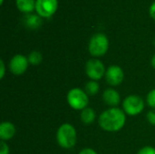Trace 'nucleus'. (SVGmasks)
I'll list each match as a JSON object with an SVG mask.
<instances>
[{"label":"nucleus","instance_id":"obj_25","mask_svg":"<svg viewBox=\"0 0 155 154\" xmlns=\"http://www.w3.org/2000/svg\"><path fill=\"white\" fill-rule=\"evenodd\" d=\"M154 44H155V41H154Z\"/></svg>","mask_w":155,"mask_h":154},{"label":"nucleus","instance_id":"obj_8","mask_svg":"<svg viewBox=\"0 0 155 154\" xmlns=\"http://www.w3.org/2000/svg\"><path fill=\"white\" fill-rule=\"evenodd\" d=\"M124 78V74L123 69L118 65H111L105 72L106 82L113 86L119 85L122 84Z\"/></svg>","mask_w":155,"mask_h":154},{"label":"nucleus","instance_id":"obj_14","mask_svg":"<svg viewBox=\"0 0 155 154\" xmlns=\"http://www.w3.org/2000/svg\"><path fill=\"white\" fill-rule=\"evenodd\" d=\"M95 119V113L94 111L90 108V107H86L84 108V110H82V113H81V120L82 122L86 124V125H89L91 123H94Z\"/></svg>","mask_w":155,"mask_h":154},{"label":"nucleus","instance_id":"obj_10","mask_svg":"<svg viewBox=\"0 0 155 154\" xmlns=\"http://www.w3.org/2000/svg\"><path fill=\"white\" fill-rule=\"evenodd\" d=\"M15 133V125L10 122H4L0 125V139L3 142L9 141Z\"/></svg>","mask_w":155,"mask_h":154},{"label":"nucleus","instance_id":"obj_19","mask_svg":"<svg viewBox=\"0 0 155 154\" xmlns=\"http://www.w3.org/2000/svg\"><path fill=\"white\" fill-rule=\"evenodd\" d=\"M1 147H0V154H9V148L7 146V144L1 141V143H0Z\"/></svg>","mask_w":155,"mask_h":154},{"label":"nucleus","instance_id":"obj_17","mask_svg":"<svg viewBox=\"0 0 155 154\" xmlns=\"http://www.w3.org/2000/svg\"><path fill=\"white\" fill-rule=\"evenodd\" d=\"M147 103L149 106L155 109V89L152 90L147 95Z\"/></svg>","mask_w":155,"mask_h":154},{"label":"nucleus","instance_id":"obj_15","mask_svg":"<svg viewBox=\"0 0 155 154\" xmlns=\"http://www.w3.org/2000/svg\"><path fill=\"white\" fill-rule=\"evenodd\" d=\"M85 93L89 96H94L99 92V84L96 81H89L85 84Z\"/></svg>","mask_w":155,"mask_h":154},{"label":"nucleus","instance_id":"obj_21","mask_svg":"<svg viewBox=\"0 0 155 154\" xmlns=\"http://www.w3.org/2000/svg\"><path fill=\"white\" fill-rule=\"evenodd\" d=\"M150 15L153 19L155 20V1L152 4V5L150 6Z\"/></svg>","mask_w":155,"mask_h":154},{"label":"nucleus","instance_id":"obj_20","mask_svg":"<svg viewBox=\"0 0 155 154\" xmlns=\"http://www.w3.org/2000/svg\"><path fill=\"white\" fill-rule=\"evenodd\" d=\"M147 119H148V122L153 124L155 125V111H150L148 113H147Z\"/></svg>","mask_w":155,"mask_h":154},{"label":"nucleus","instance_id":"obj_12","mask_svg":"<svg viewBox=\"0 0 155 154\" xmlns=\"http://www.w3.org/2000/svg\"><path fill=\"white\" fill-rule=\"evenodd\" d=\"M25 25L32 30L38 29L42 25V19L40 15H34V14H27L24 18Z\"/></svg>","mask_w":155,"mask_h":154},{"label":"nucleus","instance_id":"obj_5","mask_svg":"<svg viewBox=\"0 0 155 154\" xmlns=\"http://www.w3.org/2000/svg\"><path fill=\"white\" fill-rule=\"evenodd\" d=\"M124 111L132 116L141 113L144 108L143 100L138 95H129L123 103Z\"/></svg>","mask_w":155,"mask_h":154},{"label":"nucleus","instance_id":"obj_3","mask_svg":"<svg viewBox=\"0 0 155 154\" xmlns=\"http://www.w3.org/2000/svg\"><path fill=\"white\" fill-rule=\"evenodd\" d=\"M109 47V41L105 34H94L88 45V49L90 54L94 57H100L106 54Z\"/></svg>","mask_w":155,"mask_h":154},{"label":"nucleus","instance_id":"obj_18","mask_svg":"<svg viewBox=\"0 0 155 154\" xmlns=\"http://www.w3.org/2000/svg\"><path fill=\"white\" fill-rule=\"evenodd\" d=\"M138 154H155V149L150 146H146L141 149Z\"/></svg>","mask_w":155,"mask_h":154},{"label":"nucleus","instance_id":"obj_13","mask_svg":"<svg viewBox=\"0 0 155 154\" xmlns=\"http://www.w3.org/2000/svg\"><path fill=\"white\" fill-rule=\"evenodd\" d=\"M16 6L19 11L30 14L35 9V0H16Z\"/></svg>","mask_w":155,"mask_h":154},{"label":"nucleus","instance_id":"obj_9","mask_svg":"<svg viewBox=\"0 0 155 154\" xmlns=\"http://www.w3.org/2000/svg\"><path fill=\"white\" fill-rule=\"evenodd\" d=\"M28 64H29L28 59L25 55L16 54L10 61V64H9L10 71L15 75H21L26 71L28 67Z\"/></svg>","mask_w":155,"mask_h":154},{"label":"nucleus","instance_id":"obj_23","mask_svg":"<svg viewBox=\"0 0 155 154\" xmlns=\"http://www.w3.org/2000/svg\"><path fill=\"white\" fill-rule=\"evenodd\" d=\"M79 154H97L94 150L92 149H84L83 151L80 152Z\"/></svg>","mask_w":155,"mask_h":154},{"label":"nucleus","instance_id":"obj_16","mask_svg":"<svg viewBox=\"0 0 155 154\" xmlns=\"http://www.w3.org/2000/svg\"><path fill=\"white\" fill-rule=\"evenodd\" d=\"M27 59H28L29 64H33V65H37V64H39L42 62L43 56H42V54H41L40 52L33 51V52H31V53L29 54Z\"/></svg>","mask_w":155,"mask_h":154},{"label":"nucleus","instance_id":"obj_22","mask_svg":"<svg viewBox=\"0 0 155 154\" xmlns=\"http://www.w3.org/2000/svg\"><path fill=\"white\" fill-rule=\"evenodd\" d=\"M0 68H1V72H0V78L3 79L4 75H5V64L3 60H0Z\"/></svg>","mask_w":155,"mask_h":154},{"label":"nucleus","instance_id":"obj_6","mask_svg":"<svg viewBox=\"0 0 155 154\" xmlns=\"http://www.w3.org/2000/svg\"><path fill=\"white\" fill-rule=\"evenodd\" d=\"M85 72L87 76L93 81L100 80L105 74L104 64L98 59H90L85 64Z\"/></svg>","mask_w":155,"mask_h":154},{"label":"nucleus","instance_id":"obj_4","mask_svg":"<svg viewBox=\"0 0 155 154\" xmlns=\"http://www.w3.org/2000/svg\"><path fill=\"white\" fill-rule=\"evenodd\" d=\"M67 102L73 109L84 110L87 107L89 98L84 91L79 88H73L67 94Z\"/></svg>","mask_w":155,"mask_h":154},{"label":"nucleus","instance_id":"obj_7","mask_svg":"<svg viewBox=\"0 0 155 154\" xmlns=\"http://www.w3.org/2000/svg\"><path fill=\"white\" fill-rule=\"evenodd\" d=\"M57 0H36L35 10L41 17H51L57 10Z\"/></svg>","mask_w":155,"mask_h":154},{"label":"nucleus","instance_id":"obj_24","mask_svg":"<svg viewBox=\"0 0 155 154\" xmlns=\"http://www.w3.org/2000/svg\"><path fill=\"white\" fill-rule=\"evenodd\" d=\"M152 65H153V68H155V54L153 56V58H152Z\"/></svg>","mask_w":155,"mask_h":154},{"label":"nucleus","instance_id":"obj_11","mask_svg":"<svg viewBox=\"0 0 155 154\" xmlns=\"http://www.w3.org/2000/svg\"><path fill=\"white\" fill-rule=\"evenodd\" d=\"M103 99L104 101V103L110 106H116L119 104L120 103V94L119 93L114 90V89H112V88H109V89H106L104 92V94H103Z\"/></svg>","mask_w":155,"mask_h":154},{"label":"nucleus","instance_id":"obj_1","mask_svg":"<svg viewBox=\"0 0 155 154\" xmlns=\"http://www.w3.org/2000/svg\"><path fill=\"white\" fill-rule=\"evenodd\" d=\"M126 121L124 111L119 108H111L104 111L99 117V125L106 132H118Z\"/></svg>","mask_w":155,"mask_h":154},{"label":"nucleus","instance_id":"obj_2","mask_svg":"<svg viewBox=\"0 0 155 154\" xmlns=\"http://www.w3.org/2000/svg\"><path fill=\"white\" fill-rule=\"evenodd\" d=\"M58 144L64 149H71L76 143V132L70 123L62 124L56 133Z\"/></svg>","mask_w":155,"mask_h":154}]
</instances>
